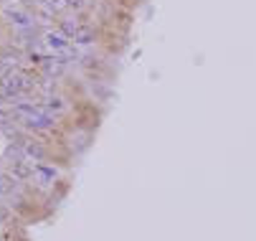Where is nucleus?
<instances>
[{
  "label": "nucleus",
  "instance_id": "nucleus-1",
  "mask_svg": "<svg viewBox=\"0 0 256 241\" xmlns=\"http://www.w3.org/2000/svg\"><path fill=\"white\" fill-rule=\"evenodd\" d=\"M30 89H33V82L23 72H13L6 79H0V96L3 99H18V96L28 94Z\"/></svg>",
  "mask_w": 256,
  "mask_h": 241
},
{
  "label": "nucleus",
  "instance_id": "nucleus-2",
  "mask_svg": "<svg viewBox=\"0 0 256 241\" xmlns=\"http://www.w3.org/2000/svg\"><path fill=\"white\" fill-rule=\"evenodd\" d=\"M20 120H23V124H26L28 130H36V132L51 130V127L56 124L54 114H51V112H46V110H44V104H36V107H33L30 112H26Z\"/></svg>",
  "mask_w": 256,
  "mask_h": 241
},
{
  "label": "nucleus",
  "instance_id": "nucleus-3",
  "mask_svg": "<svg viewBox=\"0 0 256 241\" xmlns=\"http://www.w3.org/2000/svg\"><path fill=\"white\" fill-rule=\"evenodd\" d=\"M6 18H8V23L16 28V30H23V28H33L36 26V18L30 16V13H26V10H20V8H8L6 10Z\"/></svg>",
  "mask_w": 256,
  "mask_h": 241
},
{
  "label": "nucleus",
  "instance_id": "nucleus-4",
  "mask_svg": "<svg viewBox=\"0 0 256 241\" xmlns=\"http://www.w3.org/2000/svg\"><path fill=\"white\" fill-rule=\"evenodd\" d=\"M20 148H23V155L33 158L36 162H41V160L46 158V150H44L41 145H36V142H20Z\"/></svg>",
  "mask_w": 256,
  "mask_h": 241
},
{
  "label": "nucleus",
  "instance_id": "nucleus-5",
  "mask_svg": "<svg viewBox=\"0 0 256 241\" xmlns=\"http://www.w3.org/2000/svg\"><path fill=\"white\" fill-rule=\"evenodd\" d=\"M79 23L76 20H71V18H66V20H61V33H64V36L68 38V41H74V36H76V33H79Z\"/></svg>",
  "mask_w": 256,
  "mask_h": 241
},
{
  "label": "nucleus",
  "instance_id": "nucleus-6",
  "mask_svg": "<svg viewBox=\"0 0 256 241\" xmlns=\"http://www.w3.org/2000/svg\"><path fill=\"white\" fill-rule=\"evenodd\" d=\"M33 176V168H28L26 165V160H18V162H13V178H18V180H26V178H30Z\"/></svg>",
  "mask_w": 256,
  "mask_h": 241
},
{
  "label": "nucleus",
  "instance_id": "nucleus-7",
  "mask_svg": "<svg viewBox=\"0 0 256 241\" xmlns=\"http://www.w3.org/2000/svg\"><path fill=\"white\" fill-rule=\"evenodd\" d=\"M44 110H46V112H64L66 104H64V99H58V96H48V99L44 102Z\"/></svg>",
  "mask_w": 256,
  "mask_h": 241
},
{
  "label": "nucleus",
  "instance_id": "nucleus-8",
  "mask_svg": "<svg viewBox=\"0 0 256 241\" xmlns=\"http://www.w3.org/2000/svg\"><path fill=\"white\" fill-rule=\"evenodd\" d=\"M33 173H38V176H41L44 186L54 183V178H56V170H51V168H44V165H36V168H33Z\"/></svg>",
  "mask_w": 256,
  "mask_h": 241
},
{
  "label": "nucleus",
  "instance_id": "nucleus-9",
  "mask_svg": "<svg viewBox=\"0 0 256 241\" xmlns=\"http://www.w3.org/2000/svg\"><path fill=\"white\" fill-rule=\"evenodd\" d=\"M0 190H3V180H0Z\"/></svg>",
  "mask_w": 256,
  "mask_h": 241
},
{
  "label": "nucleus",
  "instance_id": "nucleus-10",
  "mask_svg": "<svg viewBox=\"0 0 256 241\" xmlns=\"http://www.w3.org/2000/svg\"><path fill=\"white\" fill-rule=\"evenodd\" d=\"M8 3H13V0H8Z\"/></svg>",
  "mask_w": 256,
  "mask_h": 241
}]
</instances>
